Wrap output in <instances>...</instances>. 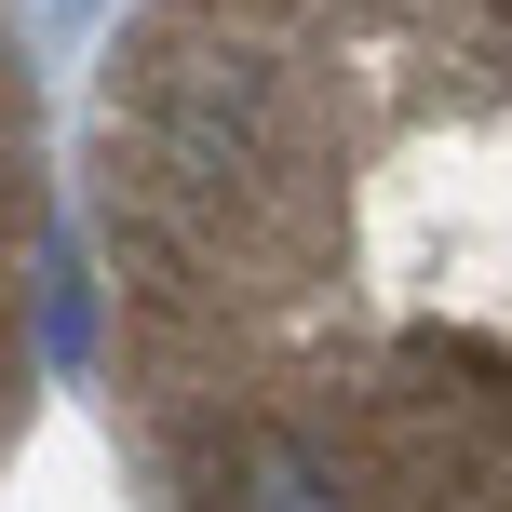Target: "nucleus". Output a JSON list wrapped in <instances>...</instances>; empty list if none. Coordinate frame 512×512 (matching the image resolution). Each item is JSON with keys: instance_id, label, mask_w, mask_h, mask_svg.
<instances>
[{"instance_id": "2", "label": "nucleus", "mask_w": 512, "mask_h": 512, "mask_svg": "<svg viewBox=\"0 0 512 512\" xmlns=\"http://www.w3.org/2000/svg\"><path fill=\"white\" fill-rule=\"evenodd\" d=\"M41 310H54V149H41V68L27 14L0 0V472L41 405Z\"/></svg>"}, {"instance_id": "1", "label": "nucleus", "mask_w": 512, "mask_h": 512, "mask_svg": "<svg viewBox=\"0 0 512 512\" xmlns=\"http://www.w3.org/2000/svg\"><path fill=\"white\" fill-rule=\"evenodd\" d=\"M81 230L149 512H512V0H135Z\"/></svg>"}]
</instances>
